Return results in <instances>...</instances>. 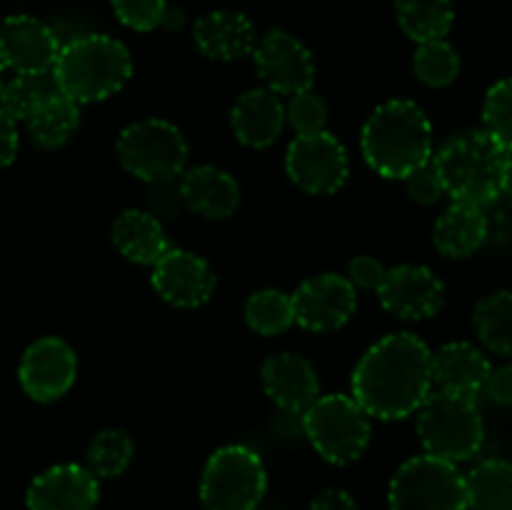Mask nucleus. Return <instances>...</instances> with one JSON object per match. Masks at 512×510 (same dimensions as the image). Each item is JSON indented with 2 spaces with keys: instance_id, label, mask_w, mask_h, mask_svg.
<instances>
[{
  "instance_id": "38",
  "label": "nucleus",
  "mask_w": 512,
  "mask_h": 510,
  "mask_svg": "<svg viewBox=\"0 0 512 510\" xmlns=\"http://www.w3.org/2000/svg\"><path fill=\"white\" fill-rule=\"evenodd\" d=\"M150 210L155 218L163 220V218H173L180 208H183V198H180V190H178V180H170V183H155L150 185Z\"/></svg>"
},
{
  "instance_id": "35",
  "label": "nucleus",
  "mask_w": 512,
  "mask_h": 510,
  "mask_svg": "<svg viewBox=\"0 0 512 510\" xmlns=\"http://www.w3.org/2000/svg\"><path fill=\"white\" fill-rule=\"evenodd\" d=\"M110 8L125 28L138 30V33L160 28L168 13L165 0H110Z\"/></svg>"
},
{
  "instance_id": "4",
  "label": "nucleus",
  "mask_w": 512,
  "mask_h": 510,
  "mask_svg": "<svg viewBox=\"0 0 512 510\" xmlns=\"http://www.w3.org/2000/svg\"><path fill=\"white\" fill-rule=\"evenodd\" d=\"M53 75L60 93L78 105L100 103L128 85L133 60L120 40L103 33H80L63 40Z\"/></svg>"
},
{
  "instance_id": "3",
  "label": "nucleus",
  "mask_w": 512,
  "mask_h": 510,
  "mask_svg": "<svg viewBox=\"0 0 512 510\" xmlns=\"http://www.w3.org/2000/svg\"><path fill=\"white\" fill-rule=\"evenodd\" d=\"M430 163L440 175L445 195L455 203L483 208L503 195L512 153L485 130H465L445 140Z\"/></svg>"
},
{
  "instance_id": "39",
  "label": "nucleus",
  "mask_w": 512,
  "mask_h": 510,
  "mask_svg": "<svg viewBox=\"0 0 512 510\" xmlns=\"http://www.w3.org/2000/svg\"><path fill=\"white\" fill-rule=\"evenodd\" d=\"M18 145V123L5 110H0V170L13 165L15 155H18Z\"/></svg>"
},
{
  "instance_id": "5",
  "label": "nucleus",
  "mask_w": 512,
  "mask_h": 510,
  "mask_svg": "<svg viewBox=\"0 0 512 510\" xmlns=\"http://www.w3.org/2000/svg\"><path fill=\"white\" fill-rule=\"evenodd\" d=\"M418 435L428 455L463 463L480 450L485 428L473 398L430 390L418 408Z\"/></svg>"
},
{
  "instance_id": "22",
  "label": "nucleus",
  "mask_w": 512,
  "mask_h": 510,
  "mask_svg": "<svg viewBox=\"0 0 512 510\" xmlns=\"http://www.w3.org/2000/svg\"><path fill=\"white\" fill-rule=\"evenodd\" d=\"M433 385L438 390L463 398H478L490 375V360L470 343H448L433 353Z\"/></svg>"
},
{
  "instance_id": "24",
  "label": "nucleus",
  "mask_w": 512,
  "mask_h": 510,
  "mask_svg": "<svg viewBox=\"0 0 512 510\" xmlns=\"http://www.w3.org/2000/svg\"><path fill=\"white\" fill-rule=\"evenodd\" d=\"M488 240V218L480 205L453 203L435 220L433 243L440 255L453 260L470 258Z\"/></svg>"
},
{
  "instance_id": "32",
  "label": "nucleus",
  "mask_w": 512,
  "mask_h": 510,
  "mask_svg": "<svg viewBox=\"0 0 512 510\" xmlns=\"http://www.w3.org/2000/svg\"><path fill=\"white\" fill-rule=\"evenodd\" d=\"M415 78L428 88H448L460 75V55L448 40L420 43L413 55Z\"/></svg>"
},
{
  "instance_id": "13",
  "label": "nucleus",
  "mask_w": 512,
  "mask_h": 510,
  "mask_svg": "<svg viewBox=\"0 0 512 510\" xmlns=\"http://www.w3.org/2000/svg\"><path fill=\"white\" fill-rule=\"evenodd\" d=\"M255 68L265 88L278 95H295L310 90L315 83L313 53L295 35L270 30L253 50Z\"/></svg>"
},
{
  "instance_id": "18",
  "label": "nucleus",
  "mask_w": 512,
  "mask_h": 510,
  "mask_svg": "<svg viewBox=\"0 0 512 510\" xmlns=\"http://www.w3.org/2000/svg\"><path fill=\"white\" fill-rule=\"evenodd\" d=\"M265 395L285 413H305L320 395L318 370L298 353H275L260 368Z\"/></svg>"
},
{
  "instance_id": "31",
  "label": "nucleus",
  "mask_w": 512,
  "mask_h": 510,
  "mask_svg": "<svg viewBox=\"0 0 512 510\" xmlns=\"http://www.w3.org/2000/svg\"><path fill=\"white\" fill-rule=\"evenodd\" d=\"M135 455L133 438L125 430L108 428L93 438L85 453V468L95 475V478H118L128 470L130 460Z\"/></svg>"
},
{
  "instance_id": "40",
  "label": "nucleus",
  "mask_w": 512,
  "mask_h": 510,
  "mask_svg": "<svg viewBox=\"0 0 512 510\" xmlns=\"http://www.w3.org/2000/svg\"><path fill=\"white\" fill-rule=\"evenodd\" d=\"M485 393L490 400L505 408H512V365H503L498 370H490L488 383H485Z\"/></svg>"
},
{
  "instance_id": "34",
  "label": "nucleus",
  "mask_w": 512,
  "mask_h": 510,
  "mask_svg": "<svg viewBox=\"0 0 512 510\" xmlns=\"http://www.w3.org/2000/svg\"><path fill=\"white\" fill-rule=\"evenodd\" d=\"M325 123H328V105L313 88L290 95V103L285 105V125H290L295 135L320 133L325 130Z\"/></svg>"
},
{
  "instance_id": "26",
  "label": "nucleus",
  "mask_w": 512,
  "mask_h": 510,
  "mask_svg": "<svg viewBox=\"0 0 512 510\" xmlns=\"http://www.w3.org/2000/svg\"><path fill=\"white\" fill-rule=\"evenodd\" d=\"M25 123H28L30 138L35 145L45 150L63 148L80 125V105L58 90Z\"/></svg>"
},
{
  "instance_id": "15",
  "label": "nucleus",
  "mask_w": 512,
  "mask_h": 510,
  "mask_svg": "<svg viewBox=\"0 0 512 510\" xmlns=\"http://www.w3.org/2000/svg\"><path fill=\"white\" fill-rule=\"evenodd\" d=\"M380 305L395 318L428 320L440 313L445 303V285L425 265H398L388 268L378 288Z\"/></svg>"
},
{
  "instance_id": "25",
  "label": "nucleus",
  "mask_w": 512,
  "mask_h": 510,
  "mask_svg": "<svg viewBox=\"0 0 512 510\" xmlns=\"http://www.w3.org/2000/svg\"><path fill=\"white\" fill-rule=\"evenodd\" d=\"M395 18L403 33L415 43L445 40L453 30V0H395Z\"/></svg>"
},
{
  "instance_id": "10",
  "label": "nucleus",
  "mask_w": 512,
  "mask_h": 510,
  "mask_svg": "<svg viewBox=\"0 0 512 510\" xmlns=\"http://www.w3.org/2000/svg\"><path fill=\"white\" fill-rule=\"evenodd\" d=\"M285 170L303 193L335 195L348 183V150L328 130L313 135H295L285 153Z\"/></svg>"
},
{
  "instance_id": "20",
  "label": "nucleus",
  "mask_w": 512,
  "mask_h": 510,
  "mask_svg": "<svg viewBox=\"0 0 512 510\" xmlns=\"http://www.w3.org/2000/svg\"><path fill=\"white\" fill-rule=\"evenodd\" d=\"M230 128L245 148H270L283 135L285 105L270 88H250L230 110Z\"/></svg>"
},
{
  "instance_id": "36",
  "label": "nucleus",
  "mask_w": 512,
  "mask_h": 510,
  "mask_svg": "<svg viewBox=\"0 0 512 510\" xmlns=\"http://www.w3.org/2000/svg\"><path fill=\"white\" fill-rule=\"evenodd\" d=\"M405 190H408L410 200H415L418 205H435L445 195V188L440 183V175L435 173L433 163H425L423 168L413 170L405 178Z\"/></svg>"
},
{
  "instance_id": "7",
  "label": "nucleus",
  "mask_w": 512,
  "mask_h": 510,
  "mask_svg": "<svg viewBox=\"0 0 512 510\" xmlns=\"http://www.w3.org/2000/svg\"><path fill=\"white\" fill-rule=\"evenodd\" d=\"M268 488V473L248 445H223L200 475L203 510H258Z\"/></svg>"
},
{
  "instance_id": "2",
  "label": "nucleus",
  "mask_w": 512,
  "mask_h": 510,
  "mask_svg": "<svg viewBox=\"0 0 512 510\" xmlns=\"http://www.w3.org/2000/svg\"><path fill=\"white\" fill-rule=\"evenodd\" d=\"M360 150L370 170L405 180L433 158V125L413 100H385L365 120Z\"/></svg>"
},
{
  "instance_id": "29",
  "label": "nucleus",
  "mask_w": 512,
  "mask_h": 510,
  "mask_svg": "<svg viewBox=\"0 0 512 510\" xmlns=\"http://www.w3.org/2000/svg\"><path fill=\"white\" fill-rule=\"evenodd\" d=\"M475 333L480 343L500 355H512V293L498 290L475 305Z\"/></svg>"
},
{
  "instance_id": "28",
  "label": "nucleus",
  "mask_w": 512,
  "mask_h": 510,
  "mask_svg": "<svg viewBox=\"0 0 512 510\" xmlns=\"http://www.w3.org/2000/svg\"><path fill=\"white\" fill-rule=\"evenodd\" d=\"M58 93L53 70H40V73H15L5 80L0 90V110L10 115L15 123L28 120L40 105Z\"/></svg>"
},
{
  "instance_id": "6",
  "label": "nucleus",
  "mask_w": 512,
  "mask_h": 510,
  "mask_svg": "<svg viewBox=\"0 0 512 510\" xmlns=\"http://www.w3.org/2000/svg\"><path fill=\"white\" fill-rule=\"evenodd\" d=\"M370 420L353 395H318L303 413V430L325 463L350 465L368 448Z\"/></svg>"
},
{
  "instance_id": "42",
  "label": "nucleus",
  "mask_w": 512,
  "mask_h": 510,
  "mask_svg": "<svg viewBox=\"0 0 512 510\" xmlns=\"http://www.w3.org/2000/svg\"><path fill=\"white\" fill-rule=\"evenodd\" d=\"M505 195H508V203H510V208H512V163H510V170H508V180H505V190H503Z\"/></svg>"
},
{
  "instance_id": "8",
  "label": "nucleus",
  "mask_w": 512,
  "mask_h": 510,
  "mask_svg": "<svg viewBox=\"0 0 512 510\" xmlns=\"http://www.w3.org/2000/svg\"><path fill=\"white\" fill-rule=\"evenodd\" d=\"M115 150L120 165L148 185L178 180L188 165V140L178 125L163 118L130 123L118 135Z\"/></svg>"
},
{
  "instance_id": "33",
  "label": "nucleus",
  "mask_w": 512,
  "mask_h": 510,
  "mask_svg": "<svg viewBox=\"0 0 512 510\" xmlns=\"http://www.w3.org/2000/svg\"><path fill=\"white\" fill-rule=\"evenodd\" d=\"M485 133L493 135L508 153H512V78L498 80L485 95L483 105Z\"/></svg>"
},
{
  "instance_id": "9",
  "label": "nucleus",
  "mask_w": 512,
  "mask_h": 510,
  "mask_svg": "<svg viewBox=\"0 0 512 510\" xmlns=\"http://www.w3.org/2000/svg\"><path fill=\"white\" fill-rule=\"evenodd\" d=\"M390 510H468L465 475L435 455H415L395 470L388 488Z\"/></svg>"
},
{
  "instance_id": "14",
  "label": "nucleus",
  "mask_w": 512,
  "mask_h": 510,
  "mask_svg": "<svg viewBox=\"0 0 512 510\" xmlns=\"http://www.w3.org/2000/svg\"><path fill=\"white\" fill-rule=\"evenodd\" d=\"M155 293L173 308L193 310L210 300L215 290V273L193 250L168 248L150 273Z\"/></svg>"
},
{
  "instance_id": "21",
  "label": "nucleus",
  "mask_w": 512,
  "mask_h": 510,
  "mask_svg": "<svg viewBox=\"0 0 512 510\" xmlns=\"http://www.w3.org/2000/svg\"><path fill=\"white\" fill-rule=\"evenodd\" d=\"M183 205L208 220H225L235 215L240 205V185L228 170L215 165L185 168L178 178Z\"/></svg>"
},
{
  "instance_id": "23",
  "label": "nucleus",
  "mask_w": 512,
  "mask_h": 510,
  "mask_svg": "<svg viewBox=\"0 0 512 510\" xmlns=\"http://www.w3.org/2000/svg\"><path fill=\"white\" fill-rule=\"evenodd\" d=\"M115 250L123 255L128 263L150 265L153 268L160 255L170 248L168 235L163 230V220L155 218L148 210H123L115 218L113 230H110Z\"/></svg>"
},
{
  "instance_id": "17",
  "label": "nucleus",
  "mask_w": 512,
  "mask_h": 510,
  "mask_svg": "<svg viewBox=\"0 0 512 510\" xmlns=\"http://www.w3.org/2000/svg\"><path fill=\"white\" fill-rule=\"evenodd\" d=\"M98 478L85 465L60 463L35 475L25 493L28 510H95Z\"/></svg>"
},
{
  "instance_id": "12",
  "label": "nucleus",
  "mask_w": 512,
  "mask_h": 510,
  "mask_svg": "<svg viewBox=\"0 0 512 510\" xmlns=\"http://www.w3.org/2000/svg\"><path fill=\"white\" fill-rule=\"evenodd\" d=\"M295 323L310 333H330L348 323L358 308V295L345 275L320 273L303 280L293 295Z\"/></svg>"
},
{
  "instance_id": "1",
  "label": "nucleus",
  "mask_w": 512,
  "mask_h": 510,
  "mask_svg": "<svg viewBox=\"0 0 512 510\" xmlns=\"http://www.w3.org/2000/svg\"><path fill=\"white\" fill-rule=\"evenodd\" d=\"M433 353L415 333H390L370 345L350 378L353 398L370 418L403 420L418 413L433 388Z\"/></svg>"
},
{
  "instance_id": "19",
  "label": "nucleus",
  "mask_w": 512,
  "mask_h": 510,
  "mask_svg": "<svg viewBox=\"0 0 512 510\" xmlns=\"http://www.w3.org/2000/svg\"><path fill=\"white\" fill-rule=\"evenodd\" d=\"M193 43L205 58L233 63L253 55L258 33L248 15L238 10H210L195 20Z\"/></svg>"
},
{
  "instance_id": "27",
  "label": "nucleus",
  "mask_w": 512,
  "mask_h": 510,
  "mask_svg": "<svg viewBox=\"0 0 512 510\" xmlns=\"http://www.w3.org/2000/svg\"><path fill=\"white\" fill-rule=\"evenodd\" d=\"M468 508L512 510V463L485 460L465 475Z\"/></svg>"
},
{
  "instance_id": "41",
  "label": "nucleus",
  "mask_w": 512,
  "mask_h": 510,
  "mask_svg": "<svg viewBox=\"0 0 512 510\" xmlns=\"http://www.w3.org/2000/svg\"><path fill=\"white\" fill-rule=\"evenodd\" d=\"M308 510H358V505H355V500L345 490L328 488L320 495H315Z\"/></svg>"
},
{
  "instance_id": "30",
  "label": "nucleus",
  "mask_w": 512,
  "mask_h": 510,
  "mask_svg": "<svg viewBox=\"0 0 512 510\" xmlns=\"http://www.w3.org/2000/svg\"><path fill=\"white\" fill-rule=\"evenodd\" d=\"M245 323L253 333L265 335V338L285 333L295 325L293 298L275 288L258 290L245 303Z\"/></svg>"
},
{
  "instance_id": "43",
  "label": "nucleus",
  "mask_w": 512,
  "mask_h": 510,
  "mask_svg": "<svg viewBox=\"0 0 512 510\" xmlns=\"http://www.w3.org/2000/svg\"><path fill=\"white\" fill-rule=\"evenodd\" d=\"M3 85H5V68L3 63H0V90H3Z\"/></svg>"
},
{
  "instance_id": "11",
  "label": "nucleus",
  "mask_w": 512,
  "mask_h": 510,
  "mask_svg": "<svg viewBox=\"0 0 512 510\" xmlns=\"http://www.w3.org/2000/svg\"><path fill=\"white\" fill-rule=\"evenodd\" d=\"M78 378L75 350L58 335H45L25 348L18 365V383L35 403H55Z\"/></svg>"
},
{
  "instance_id": "16",
  "label": "nucleus",
  "mask_w": 512,
  "mask_h": 510,
  "mask_svg": "<svg viewBox=\"0 0 512 510\" xmlns=\"http://www.w3.org/2000/svg\"><path fill=\"white\" fill-rule=\"evenodd\" d=\"M60 38L53 25L33 15H10L0 23V63L13 73L53 70Z\"/></svg>"
},
{
  "instance_id": "37",
  "label": "nucleus",
  "mask_w": 512,
  "mask_h": 510,
  "mask_svg": "<svg viewBox=\"0 0 512 510\" xmlns=\"http://www.w3.org/2000/svg\"><path fill=\"white\" fill-rule=\"evenodd\" d=\"M385 273H388V268L378 258H373V255H358V258L350 260L345 278L353 283V288L375 290L378 293V288L385 280Z\"/></svg>"
}]
</instances>
